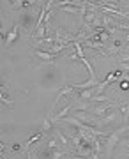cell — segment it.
<instances>
[{"instance_id": "obj_3", "label": "cell", "mask_w": 129, "mask_h": 159, "mask_svg": "<svg viewBox=\"0 0 129 159\" xmlns=\"http://www.w3.org/2000/svg\"><path fill=\"white\" fill-rule=\"evenodd\" d=\"M34 55L39 57L41 60H44V62H50V64H53L55 58L58 57V55H53V53H50V51H43V50H37V48L34 50Z\"/></svg>"}, {"instance_id": "obj_4", "label": "cell", "mask_w": 129, "mask_h": 159, "mask_svg": "<svg viewBox=\"0 0 129 159\" xmlns=\"http://www.w3.org/2000/svg\"><path fill=\"white\" fill-rule=\"evenodd\" d=\"M18 35H20V27H18L16 23L11 27V30L7 32V37H6V46H11L14 41L18 39Z\"/></svg>"}, {"instance_id": "obj_6", "label": "cell", "mask_w": 129, "mask_h": 159, "mask_svg": "<svg viewBox=\"0 0 129 159\" xmlns=\"http://www.w3.org/2000/svg\"><path fill=\"white\" fill-rule=\"evenodd\" d=\"M127 87H129V81L127 80H122V81H120V89H122V90H127Z\"/></svg>"}, {"instance_id": "obj_9", "label": "cell", "mask_w": 129, "mask_h": 159, "mask_svg": "<svg viewBox=\"0 0 129 159\" xmlns=\"http://www.w3.org/2000/svg\"><path fill=\"white\" fill-rule=\"evenodd\" d=\"M126 41H127V43H129V34H127V35H126Z\"/></svg>"}, {"instance_id": "obj_1", "label": "cell", "mask_w": 129, "mask_h": 159, "mask_svg": "<svg viewBox=\"0 0 129 159\" xmlns=\"http://www.w3.org/2000/svg\"><path fill=\"white\" fill-rule=\"evenodd\" d=\"M37 18L39 16H35L34 14V7H32L30 11H21L20 12L16 25L20 27L21 32H27V34L30 35L32 32H34V29H35V21H37Z\"/></svg>"}, {"instance_id": "obj_8", "label": "cell", "mask_w": 129, "mask_h": 159, "mask_svg": "<svg viewBox=\"0 0 129 159\" xmlns=\"http://www.w3.org/2000/svg\"><path fill=\"white\" fill-rule=\"evenodd\" d=\"M4 148H6V145H4V143L0 142V152H4Z\"/></svg>"}, {"instance_id": "obj_5", "label": "cell", "mask_w": 129, "mask_h": 159, "mask_svg": "<svg viewBox=\"0 0 129 159\" xmlns=\"http://www.w3.org/2000/svg\"><path fill=\"white\" fill-rule=\"evenodd\" d=\"M43 136H44V134H43V133H41L39 129H37V131L34 133V136H32V138H28V140H27V143H25V148L28 150V148L32 147V145H34L35 142H39V140H41Z\"/></svg>"}, {"instance_id": "obj_2", "label": "cell", "mask_w": 129, "mask_h": 159, "mask_svg": "<svg viewBox=\"0 0 129 159\" xmlns=\"http://www.w3.org/2000/svg\"><path fill=\"white\" fill-rule=\"evenodd\" d=\"M126 131H129V124H126L124 127H120V129H117V131H113L112 134H106V136L103 138V140H104V143H103V145H104V150H106L108 159H112L113 147L120 142V138H122V134L126 133Z\"/></svg>"}, {"instance_id": "obj_7", "label": "cell", "mask_w": 129, "mask_h": 159, "mask_svg": "<svg viewBox=\"0 0 129 159\" xmlns=\"http://www.w3.org/2000/svg\"><path fill=\"white\" fill-rule=\"evenodd\" d=\"M11 148L14 152H18V150H21V145H20V143H14V145H11Z\"/></svg>"}]
</instances>
